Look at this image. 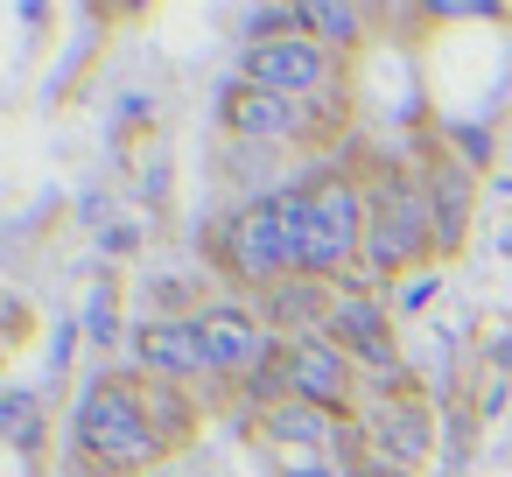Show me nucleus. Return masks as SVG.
Masks as SVG:
<instances>
[{"mask_svg":"<svg viewBox=\"0 0 512 477\" xmlns=\"http://www.w3.org/2000/svg\"><path fill=\"white\" fill-rule=\"evenodd\" d=\"M218 260H225L232 281H246V288H260V295H267L274 281H288V274H295V246H288V211H281V197L232 211V218L218 225Z\"/></svg>","mask_w":512,"mask_h":477,"instance_id":"obj_3","label":"nucleus"},{"mask_svg":"<svg viewBox=\"0 0 512 477\" xmlns=\"http://www.w3.org/2000/svg\"><path fill=\"white\" fill-rule=\"evenodd\" d=\"M372 442H379L400 470H414V463L428 456V407H421V400H379V414H372Z\"/></svg>","mask_w":512,"mask_h":477,"instance_id":"obj_11","label":"nucleus"},{"mask_svg":"<svg viewBox=\"0 0 512 477\" xmlns=\"http://www.w3.org/2000/svg\"><path fill=\"white\" fill-rule=\"evenodd\" d=\"M337 344L351 351V365H372V372H393V330H386V309L365 302V295H344L337 316H330Z\"/></svg>","mask_w":512,"mask_h":477,"instance_id":"obj_9","label":"nucleus"},{"mask_svg":"<svg viewBox=\"0 0 512 477\" xmlns=\"http://www.w3.org/2000/svg\"><path fill=\"white\" fill-rule=\"evenodd\" d=\"M134 351H141V372H148L155 386H190V379H204L197 316H155V323H141Z\"/></svg>","mask_w":512,"mask_h":477,"instance_id":"obj_8","label":"nucleus"},{"mask_svg":"<svg viewBox=\"0 0 512 477\" xmlns=\"http://www.w3.org/2000/svg\"><path fill=\"white\" fill-rule=\"evenodd\" d=\"M274 470L281 477H337V463L323 449H288V442H274Z\"/></svg>","mask_w":512,"mask_h":477,"instance_id":"obj_17","label":"nucleus"},{"mask_svg":"<svg viewBox=\"0 0 512 477\" xmlns=\"http://www.w3.org/2000/svg\"><path fill=\"white\" fill-rule=\"evenodd\" d=\"M36 428H43V400L36 393H0V435L15 449H36Z\"/></svg>","mask_w":512,"mask_h":477,"instance_id":"obj_15","label":"nucleus"},{"mask_svg":"<svg viewBox=\"0 0 512 477\" xmlns=\"http://www.w3.org/2000/svg\"><path fill=\"white\" fill-rule=\"evenodd\" d=\"M260 393L274 400H309V407H344L351 400V351L337 337H288L281 344V365L260 379Z\"/></svg>","mask_w":512,"mask_h":477,"instance_id":"obj_5","label":"nucleus"},{"mask_svg":"<svg viewBox=\"0 0 512 477\" xmlns=\"http://www.w3.org/2000/svg\"><path fill=\"white\" fill-rule=\"evenodd\" d=\"M225 120H232V134H288L295 127V99H274V92L239 85L232 106H225Z\"/></svg>","mask_w":512,"mask_h":477,"instance_id":"obj_13","label":"nucleus"},{"mask_svg":"<svg viewBox=\"0 0 512 477\" xmlns=\"http://www.w3.org/2000/svg\"><path fill=\"white\" fill-rule=\"evenodd\" d=\"M428 239H442V232H435V204H428L421 190H407V183L393 176V183H379V190L365 197V267H372V274H393V267L421 260Z\"/></svg>","mask_w":512,"mask_h":477,"instance_id":"obj_4","label":"nucleus"},{"mask_svg":"<svg viewBox=\"0 0 512 477\" xmlns=\"http://www.w3.org/2000/svg\"><path fill=\"white\" fill-rule=\"evenodd\" d=\"M295 29H309V36L337 57V50H351V43H358L365 15H358V8H337V0H309V8H295Z\"/></svg>","mask_w":512,"mask_h":477,"instance_id":"obj_14","label":"nucleus"},{"mask_svg":"<svg viewBox=\"0 0 512 477\" xmlns=\"http://www.w3.org/2000/svg\"><path fill=\"white\" fill-rule=\"evenodd\" d=\"M78 442H85L99 463H113V470H148V463L169 449V435H162V421H155V400H148L134 379H99V386L78 400Z\"/></svg>","mask_w":512,"mask_h":477,"instance_id":"obj_2","label":"nucleus"},{"mask_svg":"<svg viewBox=\"0 0 512 477\" xmlns=\"http://www.w3.org/2000/svg\"><path fill=\"white\" fill-rule=\"evenodd\" d=\"M435 190H442V239H435V246H456V239H463V211H470V204H463L470 183H463V169H442Z\"/></svg>","mask_w":512,"mask_h":477,"instance_id":"obj_16","label":"nucleus"},{"mask_svg":"<svg viewBox=\"0 0 512 477\" xmlns=\"http://www.w3.org/2000/svg\"><path fill=\"white\" fill-rule=\"evenodd\" d=\"M288 211V246H295V274L330 281L337 267H351L365 253V197L344 176H323L295 197H281Z\"/></svg>","mask_w":512,"mask_h":477,"instance_id":"obj_1","label":"nucleus"},{"mask_svg":"<svg viewBox=\"0 0 512 477\" xmlns=\"http://www.w3.org/2000/svg\"><path fill=\"white\" fill-rule=\"evenodd\" d=\"M197 337H204V372L211 379H253V372L267 379V365H281V337L253 309H204Z\"/></svg>","mask_w":512,"mask_h":477,"instance_id":"obj_7","label":"nucleus"},{"mask_svg":"<svg viewBox=\"0 0 512 477\" xmlns=\"http://www.w3.org/2000/svg\"><path fill=\"white\" fill-rule=\"evenodd\" d=\"M260 302H267V330H302V337H316V330H309L316 316H323V323L337 316L330 288H323V281H309V274H288V281H274Z\"/></svg>","mask_w":512,"mask_h":477,"instance_id":"obj_10","label":"nucleus"},{"mask_svg":"<svg viewBox=\"0 0 512 477\" xmlns=\"http://www.w3.org/2000/svg\"><path fill=\"white\" fill-rule=\"evenodd\" d=\"M337 78V57L316 43V36H260L246 50V85L253 92H274V99H316L323 85Z\"/></svg>","mask_w":512,"mask_h":477,"instance_id":"obj_6","label":"nucleus"},{"mask_svg":"<svg viewBox=\"0 0 512 477\" xmlns=\"http://www.w3.org/2000/svg\"><path fill=\"white\" fill-rule=\"evenodd\" d=\"M260 428H267L274 442H288V449H323V442L337 435V414H330V407H309V400H267Z\"/></svg>","mask_w":512,"mask_h":477,"instance_id":"obj_12","label":"nucleus"}]
</instances>
